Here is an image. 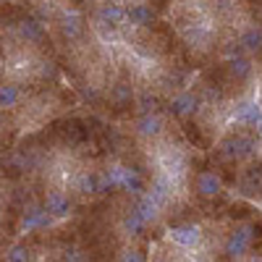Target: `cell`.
I'll list each match as a JSON object with an SVG mask.
<instances>
[{
    "label": "cell",
    "instance_id": "obj_1",
    "mask_svg": "<svg viewBox=\"0 0 262 262\" xmlns=\"http://www.w3.org/2000/svg\"><path fill=\"white\" fill-rule=\"evenodd\" d=\"M42 207H45V212L53 217V221H66L74 210V202H71L69 191H66L63 186L53 184V186L45 189V194H42Z\"/></svg>",
    "mask_w": 262,
    "mask_h": 262
},
{
    "label": "cell",
    "instance_id": "obj_2",
    "mask_svg": "<svg viewBox=\"0 0 262 262\" xmlns=\"http://www.w3.org/2000/svg\"><path fill=\"white\" fill-rule=\"evenodd\" d=\"M165 131V116H160L158 111L152 113H139V118L134 121V134L144 142H152V139H160Z\"/></svg>",
    "mask_w": 262,
    "mask_h": 262
},
{
    "label": "cell",
    "instance_id": "obj_3",
    "mask_svg": "<svg viewBox=\"0 0 262 262\" xmlns=\"http://www.w3.org/2000/svg\"><path fill=\"white\" fill-rule=\"evenodd\" d=\"M74 189H76V194L95 200V196L105 194V179L100 170H79L74 176Z\"/></svg>",
    "mask_w": 262,
    "mask_h": 262
},
{
    "label": "cell",
    "instance_id": "obj_4",
    "mask_svg": "<svg viewBox=\"0 0 262 262\" xmlns=\"http://www.w3.org/2000/svg\"><path fill=\"white\" fill-rule=\"evenodd\" d=\"M58 32H60V37H63L66 42H79V39H84V34H86V21H84V16L76 13V11H66V13L58 18Z\"/></svg>",
    "mask_w": 262,
    "mask_h": 262
},
{
    "label": "cell",
    "instance_id": "obj_5",
    "mask_svg": "<svg viewBox=\"0 0 262 262\" xmlns=\"http://www.w3.org/2000/svg\"><path fill=\"white\" fill-rule=\"evenodd\" d=\"M252 242H254V228L247 223L238 226L236 231H231L228 242H226V254L228 257H244L252 249Z\"/></svg>",
    "mask_w": 262,
    "mask_h": 262
},
{
    "label": "cell",
    "instance_id": "obj_6",
    "mask_svg": "<svg viewBox=\"0 0 262 262\" xmlns=\"http://www.w3.org/2000/svg\"><path fill=\"white\" fill-rule=\"evenodd\" d=\"M194 191L202 200H217L223 194V181L215 170H202L200 176L194 179Z\"/></svg>",
    "mask_w": 262,
    "mask_h": 262
},
{
    "label": "cell",
    "instance_id": "obj_7",
    "mask_svg": "<svg viewBox=\"0 0 262 262\" xmlns=\"http://www.w3.org/2000/svg\"><path fill=\"white\" fill-rule=\"evenodd\" d=\"M196 107H200L196 95L189 92V90H179L176 95L170 97V102H168V113L176 116V118H189V116L196 113Z\"/></svg>",
    "mask_w": 262,
    "mask_h": 262
},
{
    "label": "cell",
    "instance_id": "obj_8",
    "mask_svg": "<svg viewBox=\"0 0 262 262\" xmlns=\"http://www.w3.org/2000/svg\"><path fill=\"white\" fill-rule=\"evenodd\" d=\"M16 34H18V39H21V45H27V48L42 45V42H45V37H48L45 27H42V21H37V18H24V21L16 27Z\"/></svg>",
    "mask_w": 262,
    "mask_h": 262
},
{
    "label": "cell",
    "instance_id": "obj_9",
    "mask_svg": "<svg viewBox=\"0 0 262 262\" xmlns=\"http://www.w3.org/2000/svg\"><path fill=\"white\" fill-rule=\"evenodd\" d=\"M155 18V11H152L144 0H137V3L126 6V27L131 29H147Z\"/></svg>",
    "mask_w": 262,
    "mask_h": 262
},
{
    "label": "cell",
    "instance_id": "obj_10",
    "mask_svg": "<svg viewBox=\"0 0 262 262\" xmlns=\"http://www.w3.org/2000/svg\"><path fill=\"white\" fill-rule=\"evenodd\" d=\"M168 238L170 244H176L181 249H196L202 244V231L200 226H179V228H170Z\"/></svg>",
    "mask_w": 262,
    "mask_h": 262
},
{
    "label": "cell",
    "instance_id": "obj_11",
    "mask_svg": "<svg viewBox=\"0 0 262 262\" xmlns=\"http://www.w3.org/2000/svg\"><path fill=\"white\" fill-rule=\"evenodd\" d=\"M236 123L242 126H254V128H262V107L254 102V100H244L236 105V113H233Z\"/></svg>",
    "mask_w": 262,
    "mask_h": 262
},
{
    "label": "cell",
    "instance_id": "obj_12",
    "mask_svg": "<svg viewBox=\"0 0 262 262\" xmlns=\"http://www.w3.org/2000/svg\"><path fill=\"white\" fill-rule=\"evenodd\" d=\"M97 18L116 29H123L126 27V6H121L118 0H107V3H102L97 8Z\"/></svg>",
    "mask_w": 262,
    "mask_h": 262
},
{
    "label": "cell",
    "instance_id": "obj_13",
    "mask_svg": "<svg viewBox=\"0 0 262 262\" xmlns=\"http://www.w3.org/2000/svg\"><path fill=\"white\" fill-rule=\"evenodd\" d=\"M24 102V86L18 81H0V111H13Z\"/></svg>",
    "mask_w": 262,
    "mask_h": 262
},
{
    "label": "cell",
    "instance_id": "obj_14",
    "mask_svg": "<svg viewBox=\"0 0 262 262\" xmlns=\"http://www.w3.org/2000/svg\"><path fill=\"white\" fill-rule=\"evenodd\" d=\"M50 223H53V217L45 212L42 205H29L24 210V215H21V228L24 231H37V228H45Z\"/></svg>",
    "mask_w": 262,
    "mask_h": 262
},
{
    "label": "cell",
    "instance_id": "obj_15",
    "mask_svg": "<svg viewBox=\"0 0 262 262\" xmlns=\"http://www.w3.org/2000/svg\"><path fill=\"white\" fill-rule=\"evenodd\" d=\"M254 139L252 137H244V134H238V137H231L226 144H223V152L228 158H233V160H244V158H249L252 152H254Z\"/></svg>",
    "mask_w": 262,
    "mask_h": 262
},
{
    "label": "cell",
    "instance_id": "obj_16",
    "mask_svg": "<svg viewBox=\"0 0 262 262\" xmlns=\"http://www.w3.org/2000/svg\"><path fill=\"white\" fill-rule=\"evenodd\" d=\"M121 226H123V233H126V236H131V238L142 236V233L149 228V223L139 215V210H137V207H134V210H128V212L123 215V223H121Z\"/></svg>",
    "mask_w": 262,
    "mask_h": 262
},
{
    "label": "cell",
    "instance_id": "obj_17",
    "mask_svg": "<svg viewBox=\"0 0 262 262\" xmlns=\"http://www.w3.org/2000/svg\"><path fill=\"white\" fill-rule=\"evenodd\" d=\"M238 48H242L244 53H257L262 50V29L259 27H247L242 32V37H238Z\"/></svg>",
    "mask_w": 262,
    "mask_h": 262
},
{
    "label": "cell",
    "instance_id": "obj_18",
    "mask_svg": "<svg viewBox=\"0 0 262 262\" xmlns=\"http://www.w3.org/2000/svg\"><path fill=\"white\" fill-rule=\"evenodd\" d=\"M228 74H231L236 81H247V79L254 74V69H252V60H249V58H244V55H236V58H231Z\"/></svg>",
    "mask_w": 262,
    "mask_h": 262
},
{
    "label": "cell",
    "instance_id": "obj_19",
    "mask_svg": "<svg viewBox=\"0 0 262 262\" xmlns=\"http://www.w3.org/2000/svg\"><path fill=\"white\" fill-rule=\"evenodd\" d=\"M134 92L137 90H131V84H126V81H116V84H111V102L113 105H131L134 102Z\"/></svg>",
    "mask_w": 262,
    "mask_h": 262
},
{
    "label": "cell",
    "instance_id": "obj_20",
    "mask_svg": "<svg viewBox=\"0 0 262 262\" xmlns=\"http://www.w3.org/2000/svg\"><path fill=\"white\" fill-rule=\"evenodd\" d=\"M134 107H137V113H152V111H158V97L152 95V90H137Z\"/></svg>",
    "mask_w": 262,
    "mask_h": 262
},
{
    "label": "cell",
    "instance_id": "obj_21",
    "mask_svg": "<svg viewBox=\"0 0 262 262\" xmlns=\"http://www.w3.org/2000/svg\"><path fill=\"white\" fill-rule=\"evenodd\" d=\"M242 191L244 194H259L262 191V168H252L244 173V181H242Z\"/></svg>",
    "mask_w": 262,
    "mask_h": 262
},
{
    "label": "cell",
    "instance_id": "obj_22",
    "mask_svg": "<svg viewBox=\"0 0 262 262\" xmlns=\"http://www.w3.org/2000/svg\"><path fill=\"white\" fill-rule=\"evenodd\" d=\"M3 257H6V259H29L32 252H29L27 244H13V247H8V249L3 252Z\"/></svg>",
    "mask_w": 262,
    "mask_h": 262
}]
</instances>
